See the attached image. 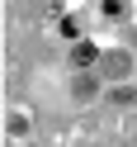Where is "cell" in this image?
<instances>
[{
    "label": "cell",
    "mask_w": 137,
    "mask_h": 147,
    "mask_svg": "<svg viewBox=\"0 0 137 147\" xmlns=\"http://www.w3.org/2000/svg\"><path fill=\"white\" fill-rule=\"evenodd\" d=\"M99 67H104V76H128L132 57H128V52H104V57H99Z\"/></svg>",
    "instance_id": "cell-1"
},
{
    "label": "cell",
    "mask_w": 137,
    "mask_h": 147,
    "mask_svg": "<svg viewBox=\"0 0 137 147\" xmlns=\"http://www.w3.org/2000/svg\"><path fill=\"white\" fill-rule=\"evenodd\" d=\"M95 62H99V48H95V43H76V48H71V67H95Z\"/></svg>",
    "instance_id": "cell-2"
},
{
    "label": "cell",
    "mask_w": 137,
    "mask_h": 147,
    "mask_svg": "<svg viewBox=\"0 0 137 147\" xmlns=\"http://www.w3.org/2000/svg\"><path fill=\"white\" fill-rule=\"evenodd\" d=\"M71 95H76V100H90V95H95V81H90V76H80L76 86H71Z\"/></svg>",
    "instance_id": "cell-3"
},
{
    "label": "cell",
    "mask_w": 137,
    "mask_h": 147,
    "mask_svg": "<svg viewBox=\"0 0 137 147\" xmlns=\"http://www.w3.org/2000/svg\"><path fill=\"white\" fill-rule=\"evenodd\" d=\"M114 105H137V90L132 86H114Z\"/></svg>",
    "instance_id": "cell-4"
}]
</instances>
